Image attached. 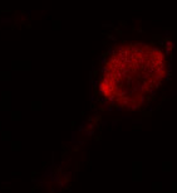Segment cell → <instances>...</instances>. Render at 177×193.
<instances>
[{"label": "cell", "instance_id": "3957f363", "mask_svg": "<svg viewBox=\"0 0 177 193\" xmlns=\"http://www.w3.org/2000/svg\"><path fill=\"white\" fill-rule=\"evenodd\" d=\"M12 149L14 150V152H19V150L21 149V143L20 141H15L12 144Z\"/></svg>", "mask_w": 177, "mask_h": 193}, {"label": "cell", "instance_id": "6da1fadb", "mask_svg": "<svg viewBox=\"0 0 177 193\" xmlns=\"http://www.w3.org/2000/svg\"><path fill=\"white\" fill-rule=\"evenodd\" d=\"M1 139H3L4 141L10 140V139H12V133H10V131H5V133H3V134H1Z\"/></svg>", "mask_w": 177, "mask_h": 193}, {"label": "cell", "instance_id": "277c9868", "mask_svg": "<svg viewBox=\"0 0 177 193\" xmlns=\"http://www.w3.org/2000/svg\"><path fill=\"white\" fill-rule=\"evenodd\" d=\"M13 175H21V172H13Z\"/></svg>", "mask_w": 177, "mask_h": 193}, {"label": "cell", "instance_id": "5b68a950", "mask_svg": "<svg viewBox=\"0 0 177 193\" xmlns=\"http://www.w3.org/2000/svg\"><path fill=\"white\" fill-rule=\"evenodd\" d=\"M0 129H1V122H0Z\"/></svg>", "mask_w": 177, "mask_h": 193}, {"label": "cell", "instance_id": "7a4b0ae2", "mask_svg": "<svg viewBox=\"0 0 177 193\" xmlns=\"http://www.w3.org/2000/svg\"><path fill=\"white\" fill-rule=\"evenodd\" d=\"M12 119H13L14 121L20 120V119H21V112H20V111H14L13 114H12Z\"/></svg>", "mask_w": 177, "mask_h": 193}]
</instances>
